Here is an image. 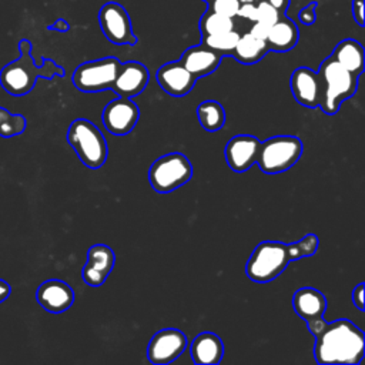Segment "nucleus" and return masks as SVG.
Returning <instances> with one entry per match:
<instances>
[{
    "label": "nucleus",
    "instance_id": "obj_1",
    "mask_svg": "<svg viewBox=\"0 0 365 365\" xmlns=\"http://www.w3.org/2000/svg\"><path fill=\"white\" fill-rule=\"evenodd\" d=\"M315 336L314 356L321 365H356L365 354V335L348 319L324 321V317L305 322Z\"/></svg>",
    "mask_w": 365,
    "mask_h": 365
},
{
    "label": "nucleus",
    "instance_id": "obj_2",
    "mask_svg": "<svg viewBox=\"0 0 365 365\" xmlns=\"http://www.w3.org/2000/svg\"><path fill=\"white\" fill-rule=\"evenodd\" d=\"M318 248V237L307 234L297 242L262 241L251 252L245 274L255 282H269L284 272L291 261L311 257Z\"/></svg>",
    "mask_w": 365,
    "mask_h": 365
},
{
    "label": "nucleus",
    "instance_id": "obj_3",
    "mask_svg": "<svg viewBox=\"0 0 365 365\" xmlns=\"http://www.w3.org/2000/svg\"><path fill=\"white\" fill-rule=\"evenodd\" d=\"M19 50L20 57L6 64L0 71V86L10 96L20 97L29 94L36 86L38 77H64V68L56 64L51 58H44L41 66L36 64L31 56V43L29 40H20Z\"/></svg>",
    "mask_w": 365,
    "mask_h": 365
},
{
    "label": "nucleus",
    "instance_id": "obj_4",
    "mask_svg": "<svg viewBox=\"0 0 365 365\" xmlns=\"http://www.w3.org/2000/svg\"><path fill=\"white\" fill-rule=\"evenodd\" d=\"M322 81V97L319 107L328 115L336 114L341 103L356 93L358 76L348 71L331 56L327 57L318 71Z\"/></svg>",
    "mask_w": 365,
    "mask_h": 365
},
{
    "label": "nucleus",
    "instance_id": "obj_5",
    "mask_svg": "<svg viewBox=\"0 0 365 365\" xmlns=\"http://www.w3.org/2000/svg\"><path fill=\"white\" fill-rule=\"evenodd\" d=\"M67 141L86 167L96 170L107 161V141L90 120H74L67 130Z\"/></svg>",
    "mask_w": 365,
    "mask_h": 365
},
{
    "label": "nucleus",
    "instance_id": "obj_6",
    "mask_svg": "<svg viewBox=\"0 0 365 365\" xmlns=\"http://www.w3.org/2000/svg\"><path fill=\"white\" fill-rule=\"evenodd\" d=\"M302 155V143L295 135H275L259 144L255 164L265 174H279L291 168Z\"/></svg>",
    "mask_w": 365,
    "mask_h": 365
},
{
    "label": "nucleus",
    "instance_id": "obj_7",
    "mask_svg": "<svg viewBox=\"0 0 365 365\" xmlns=\"http://www.w3.org/2000/svg\"><path fill=\"white\" fill-rule=\"evenodd\" d=\"M192 165L182 153H168L157 158L148 171V180L154 191L170 192L190 181Z\"/></svg>",
    "mask_w": 365,
    "mask_h": 365
},
{
    "label": "nucleus",
    "instance_id": "obj_8",
    "mask_svg": "<svg viewBox=\"0 0 365 365\" xmlns=\"http://www.w3.org/2000/svg\"><path fill=\"white\" fill-rule=\"evenodd\" d=\"M121 61L115 57H104L80 64L73 73V84L83 93H100L111 88Z\"/></svg>",
    "mask_w": 365,
    "mask_h": 365
},
{
    "label": "nucleus",
    "instance_id": "obj_9",
    "mask_svg": "<svg viewBox=\"0 0 365 365\" xmlns=\"http://www.w3.org/2000/svg\"><path fill=\"white\" fill-rule=\"evenodd\" d=\"M98 23L101 31L107 37L108 41L114 44H135L137 37L133 33L131 20L127 10L115 3L108 1L101 6L98 11Z\"/></svg>",
    "mask_w": 365,
    "mask_h": 365
},
{
    "label": "nucleus",
    "instance_id": "obj_10",
    "mask_svg": "<svg viewBox=\"0 0 365 365\" xmlns=\"http://www.w3.org/2000/svg\"><path fill=\"white\" fill-rule=\"evenodd\" d=\"M187 345L188 341L182 331L177 328H164L150 339L147 358L151 364L165 365L175 361L185 351Z\"/></svg>",
    "mask_w": 365,
    "mask_h": 365
},
{
    "label": "nucleus",
    "instance_id": "obj_11",
    "mask_svg": "<svg viewBox=\"0 0 365 365\" xmlns=\"http://www.w3.org/2000/svg\"><path fill=\"white\" fill-rule=\"evenodd\" d=\"M140 118V110L131 98L118 97L110 101L103 110V124L106 130L115 135H125L135 127Z\"/></svg>",
    "mask_w": 365,
    "mask_h": 365
},
{
    "label": "nucleus",
    "instance_id": "obj_12",
    "mask_svg": "<svg viewBox=\"0 0 365 365\" xmlns=\"http://www.w3.org/2000/svg\"><path fill=\"white\" fill-rule=\"evenodd\" d=\"M114 251L106 244H96L87 251V261L83 267L81 277L87 285L101 287L114 268Z\"/></svg>",
    "mask_w": 365,
    "mask_h": 365
},
{
    "label": "nucleus",
    "instance_id": "obj_13",
    "mask_svg": "<svg viewBox=\"0 0 365 365\" xmlns=\"http://www.w3.org/2000/svg\"><path fill=\"white\" fill-rule=\"evenodd\" d=\"M294 98L304 107H319L322 97V81L318 73L308 67H298L289 80Z\"/></svg>",
    "mask_w": 365,
    "mask_h": 365
},
{
    "label": "nucleus",
    "instance_id": "obj_14",
    "mask_svg": "<svg viewBox=\"0 0 365 365\" xmlns=\"http://www.w3.org/2000/svg\"><path fill=\"white\" fill-rule=\"evenodd\" d=\"M261 141L251 134H237L227 143L224 155L228 167L235 173H244L255 164Z\"/></svg>",
    "mask_w": 365,
    "mask_h": 365
},
{
    "label": "nucleus",
    "instance_id": "obj_15",
    "mask_svg": "<svg viewBox=\"0 0 365 365\" xmlns=\"http://www.w3.org/2000/svg\"><path fill=\"white\" fill-rule=\"evenodd\" d=\"M150 73L148 68L138 61L121 63L117 77L111 86V90L118 94V97H135L141 94L148 84Z\"/></svg>",
    "mask_w": 365,
    "mask_h": 365
},
{
    "label": "nucleus",
    "instance_id": "obj_16",
    "mask_svg": "<svg viewBox=\"0 0 365 365\" xmlns=\"http://www.w3.org/2000/svg\"><path fill=\"white\" fill-rule=\"evenodd\" d=\"M37 302L51 314L67 311L74 302L73 288L61 279H47L36 291Z\"/></svg>",
    "mask_w": 365,
    "mask_h": 365
},
{
    "label": "nucleus",
    "instance_id": "obj_17",
    "mask_svg": "<svg viewBox=\"0 0 365 365\" xmlns=\"http://www.w3.org/2000/svg\"><path fill=\"white\" fill-rule=\"evenodd\" d=\"M155 80L167 94L182 97L192 90L197 77H194L180 61H171L157 70Z\"/></svg>",
    "mask_w": 365,
    "mask_h": 365
},
{
    "label": "nucleus",
    "instance_id": "obj_18",
    "mask_svg": "<svg viewBox=\"0 0 365 365\" xmlns=\"http://www.w3.org/2000/svg\"><path fill=\"white\" fill-rule=\"evenodd\" d=\"M224 56L220 53L205 47L204 44H198L187 48L181 58L178 60L194 77L200 78L215 71L221 63Z\"/></svg>",
    "mask_w": 365,
    "mask_h": 365
},
{
    "label": "nucleus",
    "instance_id": "obj_19",
    "mask_svg": "<svg viewBox=\"0 0 365 365\" xmlns=\"http://www.w3.org/2000/svg\"><path fill=\"white\" fill-rule=\"evenodd\" d=\"M191 358L197 365H217L224 355V344L214 332L198 334L190 346Z\"/></svg>",
    "mask_w": 365,
    "mask_h": 365
},
{
    "label": "nucleus",
    "instance_id": "obj_20",
    "mask_svg": "<svg viewBox=\"0 0 365 365\" xmlns=\"http://www.w3.org/2000/svg\"><path fill=\"white\" fill-rule=\"evenodd\" d=\"M292 308L301 319L308 322L324 317L327 299L321 291L311 287H304L295 291L292 297Z\"/></svg>",
    "mask_w": 365,
    "mask_h": 365
},
{
    "label": "nucleus",
    "instance_id": "obj_21",
    "mask_svg": "<svg viewBox=\"0 0 365 365\" xmlns=\"http://www.w3.org/2000/svg\"><path fill=\"white\" fill-rule=\"evenodd\" d=\"M298 38L299 31L297 29V24L291 19L281 16L279 20L269 27L265 41L269 50L285 53L297 46Z\"/></svg>",
    "mask_w": 365,
    "mask_h": 365
},
{
    "label": "nucleus",
    "instance_id": "obj_22",
    "mask_svg": "<svg viewBox=\"0 0 365 365\" xmlns=\"http://www.w3.org/2000/svg\"><path fill=\"white\" fill-rule=\"evenodd\" d=\"M332 58H335L342 67H345L348 71H351L355 76H361L364 71V63H365V53L361 43H358L354 38H345L339 41L332 54Z\"/></svg>",
    "mask_w": 365,
    "mask_h": 365
},
{
    "label": "nucleus",
    "instance_id": "obj_23",
    "mask_svg": "<svg viewBox=\"0 0 365 365\" xmlns=\"http://www.w3.org/2000/svg\"><path fill=\"white\" fill-rule=\"evenodd\" d=\"M269 51L267 41L265 40H259L257 37H254L250 31L240 36L234 51H232V57L242 63V64H255L258 63L267 53Z\"/></svg>",
    "mask_w": 365,
    "mask_h": 365
},
{
    "label": "nucleus",
    "instance_id": "obj_24",
    "mask_svg": "<svg viewBox=\"0 0 365 365\" xmlns=\"http://www.w3.org/2000/svg\"><path fill=\"white\" fill-rule=\"evenodd\" d=\"M197 117L201 127L207 131H218L225 124V110L215 100H205L197 107Z\"/></svg>",
    "mask_w": 365,
    "mask_h": 365
},
{
    "label": "nucleus",
    "instance_id": "obj_25",
    "mask_svg": "<svg viewBox=\"0 0 365 365\" xmlns=\"http://www.w3.org/2000/svg\"><path fill=\"white\" fill-rule=\"evenodd\" d=\"M238 38H240V33L232 29L222 33L204 34L201 37V44L220 53L221 56H231Z\"/></svg>",
    "mask_w": 365,
    "mask_h": 365
},
{
    "label": "nucleus",
    "instance_id": "obj_26",
    "mask_svg": "<svg viewBox=\"0 0 365 365\" xmlns=\"http://www.w3.org/2000/svg\"><path fill=\"white\" fill-rule=\"evenodd\" d=\"M234 26H235L234 17H227V16L218 14L210 9L202 14V17L200 20V30H201L202 36L228 31V30H232Z\"/></svg>",
    "mask_w": 365,
    "mask_h": 365
},
{
    "label": "nucleus",
    "instance_id": "obj_27",
    "mask_svg": "<svg viewBox=\"0 0 365 365\" xmlns=\"http://www.w3.org/2000/svg\"><path fill=\"white\" fill-rule=\"evenodd\" d=\"M27 125V120L21 114H13L7 108L0 107V137L11 138L20 135Z\"/></svg>",
    "mask_w": 365,
    "mask_h": 365
},
{
    "label": "nucleus",
    "instance_id": "obj_28",
    "mask_svg": "<svg viewBox=\"0 0 365 365\" xmlns=\"http://www.w3.org/2000/svg\"><path fill=\"white\" fill-rule=\"evenodd\" d=\"M255 4H257V20L255 21H261L267 26H272L275 21L279 20L281 16H284L265 0H259Z\"/></svg>",
    "mask_w": 365,
    "mask_h": 365
},
{
    "label": "nucleus",
    "instance_id": "obj_29",
    "mask_svg": "<svg viewBox=\"0 0 365 365\" xmlns=\"http://www.w3.org/2000/svg\"><path fill=\"white\" fill-rule=\"evenodd\" d=\"M240 4V0H211L208 3L210 10L227 17H237Z\"/></svg>",
    "mask_w": 365,
    "mask_h": 365
},
{
    "label": "nucleus",
    "instance_id": "obj_30",
    "mask_svg": "<svg viewBox=\"0 0 365 365\" xmlns=\"http://www.w3.org/2000/svg\"><path fill=\"white\" fill-rule=\"evenodd\" d=\"M315 6H317V1H312L308 6L301 9V11L298 14V19L302 24L311 26L315 21Z\"/></svg>",
    "mask_w": 365,
    "mask_h": 365
},
{
    "label": "nucleus",
    "instance_id": "obj_31",
    "mask_svg": "<svg viewBox=\"0 0 365 365\" xmlns=\"http://www.w3.org/2000/svg\"><path fill=\"white\" fill-rule=\"evenodd\" d=\"M237 16L242 17L245 20H250V21H255L257 20V4L255 3H241Z\"/></svg>",
    "mask_w": 365,
    "mask_h": 365
},
{
    "label": "nucleus",
    "instance_id": "obj_32",
    "mask_svg": "<svg viewBox=\"0 0 365 365\" xmlns=\"http://www.w3.org/2000/svg\"><path fill=\"white\" fill-rule=\"evenodd\" d=\"M364 6H365V0H352V16H354V20L358 23V26L361 27L365 24Z\"/></svg>",
    "mask_w": 365,
    "mask_h": 365
},
{
    "label": "nucleus",
    "instance_id": "obj_33",
    "mask_svg": "<svg viewBox=\"0 0 365 365\" xmlns=\"http://www.w3.org/2000/svg\"><path fill=\"white\" fill-rule=\"evenodd\" d=\"M269 27H271V26H267V24H264V23H261V21H254V24H252L250 33H251L254 37L259 38V40H267Z\"/></svg>",
    "mask_w": 365,
    "mask_h": 365
},
{
    "label": "nucleus",
    "instance_id": "obj_34",
    "mask_svg": "<svg viewBox=\"0 0 365 365\" xmlns=\"http://www.w3.org/2000/svg\"><path fill=\"white\" fill-rule=\"evenodd\" d=\"M352 302L359 309L364 311V282H359L352 291Z\"/></svg>",
    "mask_w": 365,
    "mask_h": 365
},
{
    "label": "nucleus",
    "instance_id": "obj_35",
    "mask_svg": "<svg viewBox=\"0 0 365 365\" xmlns=\"http://www.w3.org/2000/svg\"><path fill=\"white\" fill-rule=\"evenodd\" d=\"M48 30H56V31L64 33V31H68V30H70V24H68L64 19H58V20H56L53 24L48 26Z\"/></svg>",
    "mask_w": 365,
    "mask_h": 365
},
{
    "label": "nucleus",
    "instance_id": "obj_36",
    "mask_svg": "<svg viewBox=\"0 0 365 365\" xmlns=\"http://www.w3.org/2000/svg\"><path fill=\"white\" fill-rule=\"evenodd\" d=\"M268 1L274 9H277L281 14H284L289 6V0H265Z\"/></svg>",
    "mask_w": 365,
    "mask_h": 365
},
{
    "label": "nucleus",
    "instance_id": "obj_37",
    "mask_svg": "<svg viewBox=\"0 0 365 365\" xmlns=\"http://www.w3.org/2000/svg\"><path fill=\"white\" fill-rule=\"evenodd\" d=\"M10 292H11V288H10V284L4 279L0 278V302L6 301L9 297H10Z\"/></svg>",
    "mask_w": 365,
    "mask_h": 365
},
{
    "label": "nucleus",
    "instance_id": "obj_38",
    "mask_svg": "<svg viewBox=\"0 0 365 365\" xmlns=\"http://www.w3.org/2000/svg\"><path fill=\"white\" fill-rule=\"evenodd\" d=\"M257 0H240V3H255Z\"/></svg>",
    "mask_w": 365,
    "mask_h": 365
},
{
    "label": "nucleus",
    "instance_id": "obj_39",
    "mask_svg": "<svg viewBox=\"0 0 365 365\" xmlns=\"http://www.w3.org/2000/svg\"><path fill=\"white\" fill-rule=\"evenodd\" d=\"M204 1H207V3H210V1H211V0H204Z\"/></svg>",
    "mask_w": 365,
    "mask_h": 365
}]
</instances>
